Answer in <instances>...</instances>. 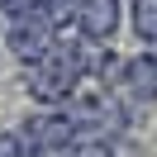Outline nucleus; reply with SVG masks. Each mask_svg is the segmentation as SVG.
I'll return each mask as SVG.
<instances>
[{
    "instance_id": "nucleus-1",
    "label": "nucleus",
    "mask_w": 157,
    "mask_h": 157,
    "mask_svg": "<svg viewBox=\"0 0 157 157\" xmlns=\"http://www.w3.org/2000/svg\"><path fill=\"white\" fill-rule=\"evenodd\" d=\"M62 109L81 128V138H128V100L105 81H81Z\"/></svg>"
},
{
    "instance_id": "nucleus-2",
    "label": "nucleus",
    "mask_w": 157,
    "mask_h": 157,
    "mask_svg": "<svg viewBox=\"0 0 157 157\" xmlns=\"http://www.w3.org/2000/svg\"><path fill=\"white\" fill-rule=\"evenodd\" d=\"M24 86L38 100V109H62L71 100V90L81 86L76 57H71V43H57L52 52H43L33 67H24Z\"/></svg>"
},
{
    "instance_id": "nucleus-6",
    "label": "nucleus",
    "mask_w": 157,
    "mask_h": 157,
    "mask_svg": "<svg viewBox=\"0 0 157 157\" xmlns=\"http://www.w3.org/2000/svg\"><path fill=\"white\" fill-rule=\"evenodd\" d=\"M124 24V5L119 0H76V14H71V29L81 43H100L109 48V38Z\"/></svg>"
},
{
    "instance_id": "nucleus-9",
    "label": "nucleus",
    "mask_w": 157,
    "mask_h": 157,
    "mask_svg": "<svg viewBox=\"0 0 157 157\" xmlns=\"http://www.w3.org/2000/svg\"><path fill=\"white\" fill-rule=\"evenodd\" d=\"M0 33H5V10H0Z\"/></svg>"
},
{
    "instance_id": "nucleus-7",
    "label": "nucleus",
    "mask_w": 157,
    "mask_h": 157,
    "mask_svg": "<svg viewBox=\"0 0 157 157\" xmlns=\"http://www.w3.org/2000/svg\"><path fill=\"white\" fill-rule=\"evenodd\" d=\"M128 29L147 52H157V0H128Z\"/></svg>"
},
{
    "instance_id": "nucleus-3",
    "label": "nucleus",
    "mask_w": 157,
    "mask_h": 157,
    "mask_svg": "<svg viewBox=\"0 0 157 157\" xmlns=\"http://www.w3.org/2000/svg\"><path fill=\"white\" fill-rule=\"evenodd\" d=\"M19 138L29 147V157H67L81 143V128L71 124L67 109H33L19 124Z\"/></svg>"
},
{
    "instance_id": "nucleus-4",
    "label": "nucleus",
    "mask_w": 157,
    "mask_h": 157,
    "mask_svg": "<svg viewBox=\"0 0 157 157\" xmlns=\"http://www.w3.org/2000/svg\"><path fill=\"white\" fill-rule=\"evenodd\" d=\"M57 24L48 19L43 10H24V14H10V24H5V48L14 52V62H24V67H33V62L43 57V52L57 48Z\"/></svg>"
},
{
    "instance_id": "nucleus-5",
    "label": "nucleus",
    "mask_w": 157,
    "mask_h": 157,
    "mask_svg": "<svg viewBox=\"0 0 157 157\" xmlns=\"http://www.w3.org/2000/svg\"><path fill=\"white\" fill-rule=\"evenodd\" d=\"M109 86H114L128 105H152V100H157V52L143 48V52L119 57V67H114V76H109Z\"/></svg>"
},
{
    "instance_id": "nucleus-8",
    "label": "nucleus",
    "mask_w": 157,
    "mask_h": 157,
    "mask_svg": "<svg viewBox=\"0 0 157 157\" xmlns=\"http://www.w3.org/2000/svg\"><path fill=\"white\" fill-rule=\"evenodd\" d=\"M0 157H29V147H24L19 128H5V133H0Z\"/></svg>"
}]
</instances>
